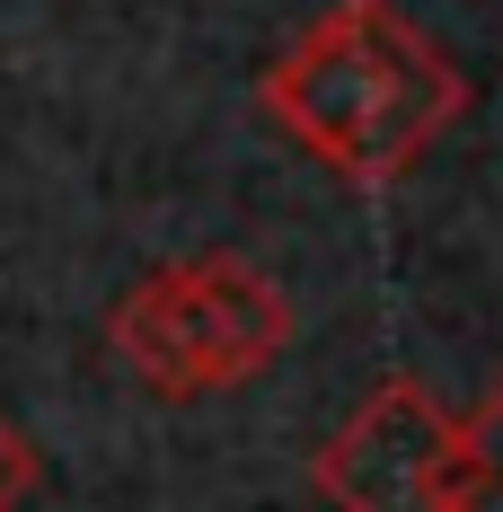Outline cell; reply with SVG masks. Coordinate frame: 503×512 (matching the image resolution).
<instances>
[{
  "mask_svg": "<svg viewBox=\"0 0 503 512\" xmlns=\"http://www.w3.org/2000/svg\"><path fill=\"white\" fill-rule=\"evenodd\" d=\"M468 106L459 62L398 0H336L318 9L292 53L265 71V115L345 186H389L433 151Z\"/></svg>",
  "mask_w": 503,
  "mask_h": 512,
  "instance_id": "1",
  "label": "cell"
},
{
  "mask_svg": "<svg viewBox=\"0 0 503 512\" xmlns=\"http://www.w3.org/2000/svg\"><path fill=\"white\" fill-rule=\"evenodd\" d=\"M309 477H318V495L336 512H451L459 415L433 407V389H415V380H380L318 442Z\"/></svg>",
  "mask_w": 503,
  "mask_h": 512,
  "instance_id": "2",
  "label": "cell"
},
{
  "mask_svg": "<svg viewBox=\"0 0 503 512\" xmlns=\"http://www.w3.org/2000/svg\"><path fill=\"white\" fill-rule=\"evenodd\" d=\"M177 283H186V309H195V345H203V380L212 389L256 380L265 362L292 345V301L274 292L265 265L212 248V256H186Z\"/></svg>",
  "mask_w": 503,
  "mask_h": 512,
  "instance_id": "3",
  "label": "cell"
},
{
  "mask_svg": "<svg viewBox=\"0 0 503 512\" xmlns=\"http://www.w3.org/2000/svg\"><path fill=\"white\" fill-rule=\"evenodd\" d=\"M115 354L124 371L159 389V398H212V380H203V345H195V309H186V283H177V265H159L151 283H133L124 301H115Z\"/></svg>",
  "mask_w": 503,
  "mask_h": 512,
  "instance_id": "4",
  "label": "cell"
},
{
  "mask_svg": "<svg viewBox=\"0 0 503 512\" xmlns=\"http://www.w3.org/2000/svg\"><path fill=\"white\" fill-rule=\"evenodd\" d=\"M451 512H503V380L459 415V486Z\"/></svg>",
  "mask_w": 503,
  "mask_h": 512,
  "instance_id": "5",
  "label": "cell"
},
{
  "mask_svg": "<svg viewBox=\"0 0 503 512\" xmlns=\"http://www.w3.org/2000/svg\"><path fill=\"white\" fill-rule=\"evenodd\" d=\"M36 495V451H27V433L0 415V512H18Z\"/></svg>",
  "mask_w": 503,
  "mask_h": 512,
  "instance_id": "6",
  "label": "cell"
}]
</instances>
